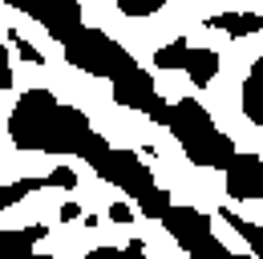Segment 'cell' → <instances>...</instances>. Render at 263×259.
I'll return each instance as SVG.
<instances>
[{
    "instance_id": "20",
    "label": "cell",
    "mask_w": 263,
    "mask_h": 259,
    "mask_svg": "<svg viewBox=\"0 0 263 259\" xmlns=\"http://www.w3.org/2000/svg\"><path fill=\"white\" fill-rule=\"evenodd\" d=\"M0 89H12V69H8V49H0Z\"/></svg>"
},
{
    "instance_id": "24",
    "label": "cell",
    "mask_w": 263,
    "mask_h": 259,
    "mask_svg": "<svg viewBox=\"0 0 263 259\" xmlns=\"http://www.w3.org/2000/svg\"><path fill=\"white\" fill-rule=\"evenodd\" d=\"M73 219H81V207L77 202H61V223H73Z\"/></svg>"
},
{
    "instance_id": "25",
    "label": "cell",
    "mask_w": 263,
    "mask_h": 259,
    "mask_svg": "<svg viewBox=\"0 0 263 259\" xmlns=\"http://www.w3.org/2000/svg\"><path fill=\"white\" fill-rule=\"evenodd\" d=\"M41 259H53V255H41Z\"/></svg>"
},
{
    "instance_id": "13",
    "label": "cell",
    "mask_w": 263,
    "mask_h": 259,
    "mask_svg": "<svg viewBox=\"0 0 263 259\" xmlns=\"http://www.w3.org/2000/svg\"><path fill=\"white\" fill-rule=\"evenodd\" d=\"M186 53H191L186 36H174L170 45H162V49L154 53V65H158V69H186Z\"/></svg>"
},
{
    "instance_id": "6",
    "label": "cell",
    "mask_w": 263,
    "mask_h": 259,
    "mask_svg": "<svg viewBox=\"0 0 263 259\" xmlns=\"http://www.w3.org/2000/svg\"><path fill=\"white\" fill-rule=\"evenodd\" d=\"M93 174L109 178V182H118V187H126L134 198H142V194L154 191V178H150V170L138 162V154H126V150H109V154H105V158L93 166Z\"/></svg>"
},
{
    "instance_id": "8",
    "label": "cell",
    "mask_w": 263,
    "mask_h": 259,
    "mask_svg": "<svg viewBox=\"0 0 263 259\" xmlns=\"http://www.w3.org/2000/svg\"><path fill=\"white\" fill-rule=\"evenodd\" d=\"M227 191L235 198H263V162L255 154H235L227 170Z\"/></svg>"
},
{
    "instance_id": "19",
    "label": "cell",
    "mask_w": 263,
    "mask_h": 259,
    "mask_svg": "<svg viewBox=\"0 0 263 259\" xmlns=\"http://www.w3.org/2000/svg\"><path fill=\"white\" fill-rule=\"evenodd\" d=\"M8 41H12L16 49H21V57H25V61H41V65H45V57H41V49H33V45H29V41H25V36H21L16 29H8Z\"/></svg>"
},
{
    "instance_id": "14",
    "label": "cell",
    "mask_w": 263,
    "mask_h": 259,
    "mask_svg": "<svg viewBox=\"0 0 263 259\" xmlns=\"http://www.w3.org/2000/svg\"><path fill=\"white\" fill-rule=\"evenodd\" d=\"M223 219H227V223L235 227V231H239V235H243V239H247V243H251V251H255V255L263 259V227H255V223H247V219H239V215H235V211H223Z\"/></svg>"
},
{
    "instance_id": "22",
    "label": "cell",
    "mask_w": 263,
    "mask_h": 259,
    "mask_svg": "<svg viewBox=\"0 0 263 259\" xmlns=\"http://www.w3.org/2000/svg\"><path fill=\"white\" fill-rule=\"evenodd\" d=\"M122 259H146V243H142V239H134V243H126V251H122Z\"/></svg>"
},
{
    "instance_id": "21",
    "label": "cell",
    "mask_w": 263,
    "mask_h": 259,
    "mask_svg": "<svg viewBox=\"0 0 263 259\" xmlns=\"http://www.w3.org/2000/svg\"><path fill=\"white\" fill-rule=\"evenodd\" d=\"M109 219H114V223H134V211L126 202H114V207H109Z\"/></svg>"
},
{
    "instance_id": "3",
    "label": "cell",
    "mask_w": 263,
    "mask_h": 259,
    "mask_svg": "<svg viewBox=\"0 0 263 259\" xmlns=\"http://www.w3.org/2000/svg\"><path fill=\"white\" fill-rule=\"evenodd\" d=\"M65 57L69 65H77V69H85V73H98V77H109V81H118V77H126L134 65V57L122 49V45H114L109 36H101L93 29H81L73 41L65 45Z\"/></svg>"
},
{
    "instance_id": "9",
    "label": "cell",
    "mask_w": 263,
    "mask_h": 259,
    "mask_svg": "<svg viewBox=\"0 0 263 259\" xmlns=\"http://www.w3.org/2000/svg\"><path fill=\"white\" fill-rule=\"evenodd\" d=\"M45 235V227H25V231H4L0 235V255L4 259H41L33 255V243Z\"/></svg>"
},
{
    "instance_id": "23",
    "label": "cell",
    "mask_w": 263,
    "mask_h": 259,
    "mask_svg": "<svg viewBox=\"0 0 263 259\" xmlns=\"http://www.w3.org/2000/svg\"><path fill=\"white\" fill-rule=\"evenodd\" d=\"M85 259H122V251H118V247H93Z\"/></svg>"
},
{
    "instance_id": "5",
    "label": "cell",
    "mask_w": 263,
    "mask_h": 259,
    "mask_svg": "<svg viewBox=\"0 0 263 259\" xmlns=\"http://www.w3.org/2000/svg\"><path fill=\"white\" fill-rule=\"evenodd\" d=\"M12 8H25L29 16H36L45 29L53 32L61 45H69L77 32H81V4L77 0H8Z\"/></svg>"
},
{
    "instance_id": "15",
    "label": "cell",
    "mask_w": 263,
    "mask_h": 259,
    "mask_svg": "<svg viewBox=\"0 0 263 259\" xmlns=\"http://www.w3.org/2000/svg\"><path fill=\"white\" fill-rule=\"evenodd\" d=\"M41 187H49V182H45V178H21V182H12V187H4V191H0V202H4V207H12V202H21L29 191H41Z\"/></svg>"
},
{
    "instance_id": "4",
    "label": "cell",
    "mask_w": 263,
    "mask_h": 259,
    "mask_svg": "<svg viewBox=\"0 0 263 259\" xmlns=\"http://www.w3.org/2000/svg\"><path fill=\"white\" fill-rule=\"evenodd\" d=\"M162 223H166V231L186 247L191 259H247V255L227 251V247L211 235V219L198 215L195 207H170V211L162 215Z\"/></svg>"
},
{
    "instance_id": "7",
    "label": "cell",
    "mask_w": 263,
    "mask_h": 259,
    "mask_svg": "<svg viewBox=\"0 0 263 259\" xmlns=\"http://www.w3.org/2000/svg\"><path fill=\"white\" fill-rule=\"evenodd\" d=\"M114 101H118V105H126V109L154 114L162 97H158V89H154L150 73H142V69H130L126 77H118V81H114Z\"/></svg>"
},
{
    "instance_id": "16",
    "label": "cell",
    "mask_w": 263,
    "mask_h": 259,
    "mask_svg": "<svg viewBox=\"0 0 263 259\" xmlns=\"http://www.w3.org/2000/svg\"><path fill=\"white\" fill-rule=\"evenodd\" d=\"M138 202H142V215H150V219H162L166 211H170V194L158 191V187H154L150 194H142Z\"/></svg>"
},
{
    "instance_id": "2",
    "label": "cell",
    "mask_w": 263,
    "mask_h": 259,
    "mask_svg": "<svg viewBox=\"0 0 263 259\" xmlns=\"http://www.w3.org/2000/svg\"><path fill=\"white\" fill-rule=\"evenodd\" d=\"M166 126L178 134V142H182V150L191 154V162L231 170V162H235V146H231V138H223V134L215 130L211 114L198 105L195 97L170 105V122H166Z\"/></svg>"
},
{
    "instance_id": "10",
    "label": "cell",
    "mask_w": 263,
    "mask_h": 259,
    "mask_svg": "<svg viewBox=\"0 0 263 259\" xmlns=\"http://www.w3.org/2000/svg\"><path fill=\"white\" fill-rule=\"evenodd\" d=\"M243 114L251 126H263V57L251 65V73L243 81Z\"/></svg>"
},
{
    "instance_id": "17",
    "label": "cell",
    "mask_w": 263,
    "mask_h": 259,
    "mask_svg": "<svg viewBox=\"0 0 263 259\" xmlns=\"http://www.w3.org/2000/svg\"><path fill=\"white\" fill-rule=\"evenodd\" d=\"M114 4H118V12H126V16H154L166 0H114Z\"/></svg>"
},
{
    "instance_id": "1",
    "label": "cell",
    "mask_w": 263,
    "mask_h": 259,
    "mask_svg": "<svg viewBox=\"0 0 263 259\" xmlns=\"http://www.w3.org/2000/svg\"><path fill=\"white\" fill-rule=\"evenodd\" d=\"M93 130L85 122V114L57 105L49 89H29L16 101L12 118H8V138L21 150H45V154H81L85 138Z\"/></svg>"
},
{
    "instance_id": "11",
    "label": "cell",
    "mask_w": 263,
    "mask_h": 259,
    "mask_svg": "<svg viewBox=\"0 0 263 259\" xmlns=\"http://www.w3.org/2000/svg\"><path fill=\"white\" fill-rule=\"evenodd\" d=\"M206 25L231 36H251V32H263V12H223V16H211Z\"/></svg>"
},
{
    "instance_id": "12",
    "label": "cell",
    "mask_w": 263,
    "mask_h": 259,
    "mask_svg": "<svg viewBox=\"0 0 263 259\" xmlns=\"http://www.w3.org/2000/svg\"><path fill=\"white\" fill-rule=\"evenodd\" d=\"M215 73H219V53H215V49H191V53H186V77L195 81L198 89L211 85Z\"/></svg>"
},
{
    "instance_id": "18",
    "label": "cell",
    "mask_w": 263,
    "mask_h": 259,
    "mask_svg": "<svg viewBox=\"0 0 263 259\" xmlns=\"http://www.w3.org/2000/svg\"><path fill=\"white\" fill-rule=\"evenodd\" d=\"M45 182L49 187H61V191H73L77 187V174H73V166H57L53 174H45Z\"/></svg>"
}]
</instances>
